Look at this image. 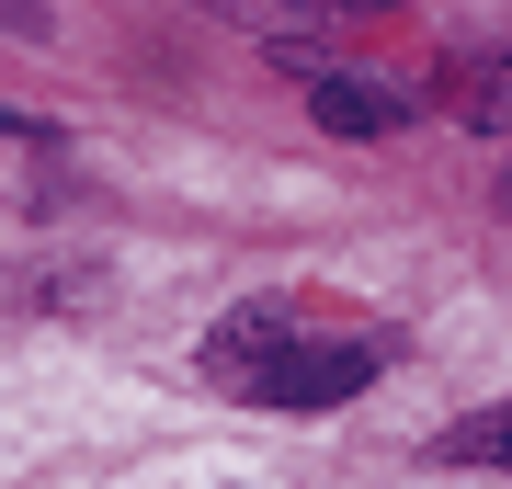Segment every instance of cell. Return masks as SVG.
Returning <instances> with one entry per match:
<instances>
[{
  "instance_id": "cell-1",
  "label": "cell",
  "mask_w": 512,
  "mask_h": 489,
  "mask_svg": "<svg viewBox=\"0 0 512 489\" xmlns=\"http://www.w3.org/2000/svg\"><path fill=\"white\" fill-rule=\"evenodd\" d=\"M376 364H387V342H285L251 399L262 410H342L353 387H376Z\"/></svg>"
},
{
  "instance_id": "cell-2",
  "label": "cell",
  "mask_w": 512,
  "mask_h": 489,
  "mask_svg": "<svg viewBox=\"0 0 512 489\" xmlns=\"http://www.w3.org/2000/svg\"><path fill=\"white\" fill-rule=\"evenodd\" d=\"M285 342H296V319H285V308H239V319H217V330H205V376L251 399V387H262V364H274Z\"/></svg>"
},
{
  "instance_id": "cell-3",
  "label": "cell",
  "mask_w": 512,
  "mask_h": 489,
  "mask_svg": "<svg viewBox=\"0 0 512 489\" xmlns=\"http://www.w3.org/2000/svg\"><path fill=\"white\" fill-rule=\"evenodd\" d=\"M308 114H319L330 137H399L410 126L399 91H376V80H353V69H308Z\"/></svg>"
},
{
  "instance_id": "cell-4",
  "label": "cell",
  "mask_w": 512,
  "mask_h": 489,
  "mask_svg": "<svg viewBox=\"0 0 512 489\" xmlns=\"http://www.w3.org/2000/svg\"><path fill=\"white\" fill-rule=\"evenodd\" d=\"M444 114H456V126H512V46L456 57V69H444Z\"/></svg>"
},
{
  "instance_id": "cell-5",
  "label": "cell",
  "mask_w": 512,
  "mask_h": 489,
  "mask_svg": "<svg viewBox=\"0 0 512 489\" xmlns=\"http://www.w3.org/2000/svg\"><path fill=\"white\" fill-rule=\"evenodd\" d=\"M444 467H512V410H467V421H444Z\"/></svg>"
},
{
  "instance_id": "cell-6",
  "label": "cell",
  "mask_w": 512,
  "mask_h": 489,
  "mask_svg": "<svg viewBox=\"0 0 512 489\" xmlns=\"http://www.w3.org/2000/svg\"><path fill=\"white\" fill-rule=\"evenodd\" d=\"M0 23H12V35H35V0H0Z\"/></svg>"
},
{
  "instance_id": "cell-7",
  "label": "cell",
  "mask_w": 512,
  "mask_h": 489,
  "mask_svg": "<svg viewBox=\"0 0 512 489\" xmlns=\"http://www.w3.org/2000/svg\"><path fill=\"white\" fill-rule=\"evenodd\" d=\"M501 217H512V160H501Z\"/></svg>"
}]
</instances>
